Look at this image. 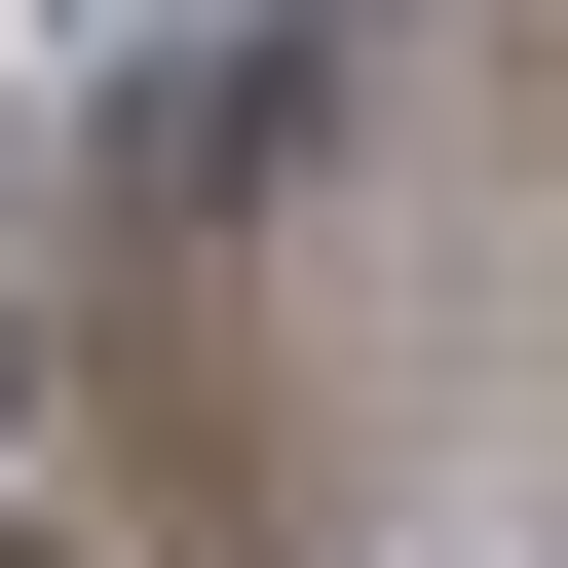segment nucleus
<instances>
[{
    "label": "nucleus",
    "instance_id": "nucleus-1",
    "mask_svg": "<svg viewBox=\"0 0 568 568\" xmlns=\"http://www.w3.org/2000/svg\"><path fill=\"white\" fill-rule=\"evenodd\" d=\"M342 114V0H227V39L152 77V190H265V152H304Z\"/></svg>",
    "mask_w": 568,
    "mask_h": 568
},
{
    "label": "nucleus",
    "instance_id": "nucleus-2",
    "mask_svg": "<svg viewBox=\"0 0 568 568\" xmlns=\"http://www.w3.org/2000/svg\"><path fill=\"white\" fill-rule=\"evenodd\" d=\"M0 417H39V342H0Z\"/></svg>",
    "mask_w": 568,
    "mask_h": 568
}]
</instances>
